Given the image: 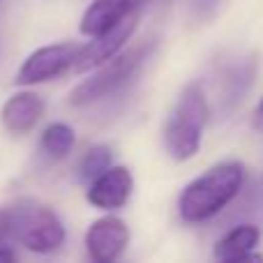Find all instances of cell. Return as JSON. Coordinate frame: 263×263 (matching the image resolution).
Masks as SVG:
<instances>
[{"mask_svg": "<svg viewBox=\"0 0 263 263\" xmlns=\"http://www.w3.org/2000/svg\"><path fill=\"white\" fill-rule=\"evenodd\" d=\"M81 44L72 42H60V44H49L32 51L16 72V83L21 86H35V83L49 81L60 74H65L69 67L77 65Z\"/></svg>", "mask_w": 263, "mask_h": 263, "instance_id": "cell-5", "label": "cell"}, {"mask_svg": "<svg viewBox=\"0 0 263 263\" xmlns=\"http://www.w3.org/2000/svg\"><path fill=\"white\" fill-rule=\"evenodd\" d=\"M148 0H92L90 7L81 16V32L88 37H95L100 32L109 30L111 26L120 23L123 18L139 14L141 7Z\"/></svg>", "mask_w": 263, "mask_h": 263, "instance_id": "cell-9", "label": "cell"}, {"mask_svg": "<svg viewBox=\"0 0 263 263\" xmlns=\"http://www.w3.org/2000/svg\"><path fill=\"white\" fill-rule=\"evenodd\" d=\"M155 49V42H143L123 53L114 55L111 60L102 63L90 79L81 81L72 92H69V104L72 106H88L102 102L106 97H114L123 90L132 79L139 74V69L150 58V51Z\"/></svg>", "mask_w": 263, "mask_h": 263, "instance_id": "cell-4", "label": "cell"}, {"mask_svg": "<svg viewBox=\"0 0 263 263\" xmlns=\"http://www.w3.org/2000/svg\"><path fill=\"white\" fill-rule=\"evenodd\" d=\"M129 242V229L120 217H102L90 224L86 233L88 256L97 263H109L123 256Z\"/></svg>", "mask_w": 263, "mask_h": 263, "instance_id": "cell-7", "label": "cell"}, {"mask_svg": "<svg viewBox=\"0 0 263 263\" xmlns=\"http://www.w3.org/2000/svg\"><path fill=\"white\" fill-rule=\"evenodd\" d=\"M136 23H139V14H132V16L123 18L120 23L111 26L109 30L95 35L92 42L81 46L74 67H77L79 72H88V69H97L102 63H106V60H111L114 55H118L120 49H123L129 37L134 35Z\"/></svg>", "mask_w": 263, "mask_h": 263, "instance_id": "cell-6", "label": "cell"}, {"mask_svg": "<svg viewBox=\"0 0 263 263\" xmlns=\"http://www.w3.org/2000/svg\"><path fill=\"white\" fill-rule=\"evenodd\" d=\"M42 116H44V100L37 92L28 90L12 95L0 111L3 127L12 134H28L30 129H35Z\"/></svg>", "mask_w": 263, "mask_h": 263, "instance_id": "cell-10", "label": "cell"}, {"mask_svg": "<svg viewBox=\"0 0 263 263\" xmlns=\"http://www.w3.org/2000/svg\"><path fill=\"white\" fill-rule=\"evenodd\" d=\"M208 118L210 106L203 88L199 83H190L176 100L164 125V145L176 162H187L199 153Z\"/></svg>", "mask_w": 263, "mask_h": 263, "instance_id": "cell-3", "label": "cell"}, {"mask_svg": "<svg viewBox=\"0 0 263 263\" xmlns=\"http://www.w3.org/2000/svg\"><path fill=\"white\" fill-rule=\"evenodd\" d=\"M111 162H114V155H111L109 145H92L79 162V178L83 182H90L102 171H106L111 166Z\"/></svg>", "mask_w": 263, "mask_h": 263, "instance_id": "cell-14", "label": "cell"}, {"mask_svg": "<svg viewBox=\"0 0 263 263\" xmlns=\"http://www.w3.org/2000/svg\"><path fill=\"white\" fill-rule=\"evenodd\" d=\"M245 185V166L240 162H222L192 180L178 199V213L185 222L201 224L219 215Z\"/></svg>", "mask_w": 263, "mask_h": 263, "instance_id": "cell-2", "label": "cell"}, {"mask_svg": "<svg viewBox=\"0 0 263 263\" xmlns=\"http://www.w3.org/2000/svg\"><path fill=\"white\" fill-rule=\"evenodd\" d=\"M254 127L263 132V100L259 102V106H256V111H254Z\"/></svg>", "mask_w": 263, "mask_h": 263, "instance_id": "cell-16", "label": "cell"}, {"mask_svg": "<svg viewBox=\"0 0 263 263\" xmlns=\"http://www.w3.org/2000/svg\"><path fill=\"white\" fill-rule=\"evenodd\" d=\"M134 190V178L127 166H114L102 171L88 182V201L100 210H118L129 201Z\"/></svg>", "mask_w": 263, "mask_h": 263, "instance_id": "cell-8", "label": "cell"}, {"mask_svg": "<svg viewBox=\"0 0 263 263\" xmlns=\"http://www.w3.org/2000/svg\"><path fill=\"white\" fill-rule=\"evenodd\" d=\"M74 141H77L74 139V129L69 127V125L53 123V125H49V127L44 129V134H42L40 148L49 159L58 162V159L67 157V155L72 153Z\"/></svg>", "mask_w": 263, "mask_h": 263, "instance_id": "cell-12", "label": "cell"}, {"mask_svg": "<svg viewBox=\"0 0 263 263\" xmlns=\"http://www.w3.org/2000/svg\"><path fill=\"white\" fill-rule=\"evenodd\" d=\"M9 242L35 254H51L65 242V227L49 205L16 201L0 208V245Z\"/></svg>", "mask_w": 263, "mask_h": 263, "instance_id": "cell-1", "label": "cell"}, {"mask_svg": "<svg viewBox=\"0 0 263 263\" xmlns=\"http://www.w3.org/2000/svg\"><path fill=\"white\" fill-rule=\"evenodd\" d=\"M0 261H16V252L12 250L9 245H0Z\"/></svg>", "mask_w": 263, "mask_h": 263, "instance_id": "cell-15", "label": "cell"}, {"mask_svg": "<svg viewBox=\"0 0 263 263\" xmlns=\"http://www.w3.org/2000/svg\"><path fill=\"white\" fill-rule=\"evenodd\" d=\"M252 79H254V63L252 60H240L231 65L224 74V100H231L233 104L242 100L245 90H250Z\"/></svg>", "mask_w": 263, "mask_h": 263, "instance_id": "cell-13", "label": "cell"}, {"mask_svg": "<svg viewBox=\"0 0 263 263\" xmlns=\"http://www.w3.org/2000/svg\"><path fill=\"white\" fill-rule=\"evenodd\" d=\"M261 240V231L254 224H238L231 231H227L215 245V259L222 263H240L250 259H259L254 254L256 245Z\"/></svg>", "mask_w": 263, "mask_h": 263, "instance_id": "cell-11", "label": "cell"}]
</instances>
